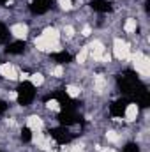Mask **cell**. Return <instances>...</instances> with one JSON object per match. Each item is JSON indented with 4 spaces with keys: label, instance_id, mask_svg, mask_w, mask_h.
<instances>
[{
    "label": "cell",
    "instance_id": "obj_29",
    "mask_svg": "<svg viewBox=\"0 0 150 152\" xmlns=\"http://www.w3.org/2000/svg\"><path fill=\"white\" fill-rule=\"evenodd\" d=\"M69 152H85L83 151V147L81 145H74V147H71V151Z\"/></svg>",
    "mask_w": 150,
    "mask_h": 152
},
{
    "label": "cell",
    "instance_id": "obj_18",
    "mask_svg": "<svg viewBox=\"0 0 150 152\" xmlns=\"http://www.w3.org/2000/svg\"><path fill=\"white\" fill-rule=\"evenodd\" d=\"M60 122L62 124H67V126L69 124H74V115L73 113H62L60 115Z\"/></svg>",
    "mask_w": 150,
    "mask_h": 152
},
{
    "label": "cell",
    "instance_id": "obj_1",
    "mask_svg": "<svg viewBox=\"0 0 150 152\" xmlns=\"http://www.w3.org/2000/svg\"><path fill=\"white\" fill-rule=\"evenodd\" d=\"M16 99H18L20 104H28L34 99V85L32 83H23L16 92Z\"/></svg>",
    "mask_w": 150,
    "mask_h": 152
},
{
    "label": "cell",
    "instance_id": "obj_21",
    "mask_svg": "<svg viewBox=\"0 0 150 152\" xmlns=\"http://www.w3.org/2000/svg\"><path fill=\"white\" fill-rule=\"evenodd\" d=\"M66 94L71 96V97H76V96L79 94V88H78V87H73V85H69V87L66 88Z\"/></svg>",
    "mask_w": 150,
    "mask_h": 152
},
{
    "label": "cell",
    "instance_id": "obj_2",
    "mask_svg": "<svg viewBox=\"0 0 150 152\" xmlns=\"http://www.w3.org/2000/svg\"><path fill=\"white\" fill-rule=\"evenodd\" d=\"M134 69H136L141 76H149V73H150L149 57H145L143 53H136V55H134Z\"/></svg>",
    "mask_w": 150,
    "mask_h": 152
},
{
    "label": "cell",
    "instance_id": "obj_9",
    "mask_svg": "<svg viewBox=\"0 0 150 152\" xmlns=\"http://www.w3.org/2000/svg\"><path fill=\"white\" fill-rule=\"evenodd\" d=\"M5 51H7V53H11V55H20V53H23V51H25V42H23V41L12 42V44H9V46L5 48Z\"/></svg>",
    "mask_w": 150,
    "mask_h": 152
},
{
    "label": "cell",
    "instance_id": "obj_26",
    "mask_svg": "<svg viewBox=\"0 0 150 152\" xmlns=\"http://www.w3.org/2000/svg\"><path fill=\"white\" fill-rule=\"evenodd\" d=\"M95 85H97V90H101L104 85H106V81H104V78H97L95 80Z\"/></svg>",
    "mask_w": 150,
    "mask_h": 152
},
{
    "label": "cell",
    "instance_id": "obj_7",
    "mask_svg": "<svg viewBox=\"0 0 150 152\" xmlns=\"http://www.w3.org/2000/svg\"><path fill=\"white\" fill-rule=\"evenodd\" d=\"M0 75L4 76V78H7V80H16V76H18V73H16V69L11 66V64H0Z\"/></svg>",
    "mask_w": 150,
    "mask_h": 152
},
{
    "label": "cell",
    "instance_id": "obj_33",
    "mask_svg": "<svg viewBox=\"0 0 150 152\" xmlns=\"http://www.w3.org/2000/svg\"><path fill=\"white\" fill-rule=\"evenodd\" d=\"M48 152H60V151H51V149H50V151H48Z\"/></svg>",
    "mask_w": 150,
    "mask_h": 152
},
{
    "label": "cell",
    "instance_id": "obj_25",
    "mask_svg": "<svg viewBox=\"0 0 150 152\" xmlns=\"http://www.w3.org/2000/svg\"><path fill=\"white\" fill-rule=\"evenodd\" d=\"M60 103L57 101V99H51V101H48V108L50 110H60V106H58Z\"/></svg>",
    "mask_w": 150,
    "mask_h": 152
},
{
    "label": "cell",
    "instance_id": "obj_27",
    "mask_svg": "<svg viewBox=\"0 0 150 152\" xmlns=\"http://www.w3.org/2000/svg\"><path fill=\"white\" fill-rule=\"evenodd\" d=\"M53 75H55V76H62V75H64V67H62V66H57V67H55V71H53Z\"/></svg>",
    "mask_w": 150,
    "mask_h": 152
},
{
    "label": "cell",
    "instance_id": "obj_12",
    "mask_svg": "<svg viewBox=\"0 0 150 152\" xmlns=\"http://www.w3.org/2000/svg\"><path fill=\"white\" fill-rule=\"evenodd\" d=\"M41 36L46 39V41L53 42V44H58V39H60L58 32H57V28H46V30H44V32H42Z\"/></svg>",
    "mask_w": 150,
    "mask_h": 152
},
{
    "label": "cell",
    "instance_id": "obj_32",
    "mask_svg": "<svg viewBox=\"0 0 150 152\" xmlns=\"http://www.w3.org/2000/svg\"><path fill=\"white\" fill-rule=\"evenodd\" d=\"M101 152H115V151H111V149H103Z\"/></svg>",
    "mask_w": 150,
    "mask_h": 152
},
{
    "label": "cell",
    "instance_id": "obj_31",
    "mask_svg": "<svg viewBox=\"0 0 150 152\" xmlns=\"http://www.w3.org/2000/svg\"><path fill=\"white\" fill-rule=\"evenodd\" d=\"M88 34H90V28H88V27H85V28H83V36H88Z\"/></svg>",
    "mask_w": 150,
    "mask_h": 152
},
{
    "label": "cell",
    "instance_id": "obj_13",
    "mask_svg": "<svg viewBox=\"0 0 150 152\" xmlns=\"http://www.w3.org/2000/svg\"><path fill=\"white\" fill-rule=\"evenodd\" d=\"M92 9L94 11H99V12H108L111 7H110V4L106 0H94L92 2Z\"/></svg>",
    "mask_w": 150,
    "mask_h": 152
},
{
    "label": "cell",
    "instance_id": "obj_28",
    "mask_svg": "<svg viewBox=\"0 0 150 152\" xmlns=\"http://www.w3.org/2000/svg\"><path fill=\"white\" fill-rule=\"evenodd\" d=\"M124 152H138V149H136V145H127L124 149Z\"/></svg>",
    "mask_w": 150,
    "mask_h": 152
},
{
    "label": "cell",
    "instance_id": "obj_20",
    "mask_svg": "<svg viewBox=\"0 0 150 152\" xmlns=\"http://www.w3.org/2000/svg\"><path fill=\"white\" fill-rule=\"evenodd\" d=\"M21 140H25V142H30V140H32V129L25 127V129L21 131Z\"/></svg>",
    "mask_w": 150,
    "mask_h": 152
},
{
    "label": "cell",
    "instance_id": "obj_15",
    "mask_svg": "<svg viewBox=\"0 0 150 152\" xmlns=\"http://www.w3.org/2000/svg\"><path fill=\"white\" fill-rule=\"evenodd\" d=\"M124 30L125 32H134L136 30V20H133V18H129V20H125V23H124Z\"/></svg>",
    "mask_w": 150,
    "mask_h": 152
},
{
    "label": "cell",
    "instance_id": "obj_10",
    "mask_svg": "<svg viewBox=\"0 0 150 152\" xmlns=\"http://www.w3.org/2000/svg\"><path fill=\"white\" fill-rule=\"evenodd\" d=\"M27 127L32 129L34 133H36V131H41V129H42V120L39 118L37 115H32V117H28V120H27Z\"/></svg>",
    "mask_w": 150,
    "mask_h": 152
},
{
    "label": "cell",
    "instance_id": "obj_24",
    "mask_svg": "<svg viewBox=\"0 0 150 152\" xmlns=\"http://www.w3.org/2000/svg\"><path fill=\"white\" fill-rule=\"evenodd\" d=\"M58 4H60V7L66 9V11L73 7V0H58Z\"/></svg>",
    "mask_w": 150,
    "mask_h": 152
},
{
    "label": "cell",
    "instance_id": "obj_8",
    "mask_svg": "<svg viewBox=\"0 0 150 152\" xmlns=\"http://www.w3.org/2000/svg\"><path fill=\"white\" fill-rule=\"evenodd\" d=\"M124 115H125V118H127L129 122L136 120V117H138V104H136V103L127 104V106H125V110H124Z\"/></svg>",
    "mask_w": 150,
    "mask_h": 152
},
{
    "label": "cell",
    "instance_id": "obj_23",
    "mask_svg": "<svg viewBox=\"0 0 150 152\" xmlns=\"http://www.w3.org/2000/svg\"><path fill=\"white\" fill-rule=\"evenodd\" d=\"M106 138H108L110 142H113V143H117V142L120 140V136H118L115 131H108V133H106Z\"/></svg>",
    "mask_w": 150,
    "mask_h": 152
},
{
    "label": "cell",
    "instance_id": "obj_30",
    "mask_svg": "<svg viewBox=\"0 0 150 152\" xmlns=\"http://www.w3.org/2000/svg\"><path fill=\"white\" fill-rule=\"evenodd\" d=\"M64 32H66L67 36H73V34H74V28H73V27H66V28H64Z\"/></svg>",
    "mask_w": 150,
    "mask_h": 152
},
{
    "label": "cell",
    "instance_id": "obj_5",
    "mask_svg": "<svg viewBox=\"0 0 150 152\" xmlns=\"http://www.w3.org/2000/svg\"><path fill=\"white\" fill-rule=\"evenodd\" d=\"M11 34L16 39L23 41V39L27 37V34H28V28H27V25H23V23H16V25L11 27Z\"/></svg>",
    "mask_w": 150,
    "mask_h": 152
},
{
    "label": "cell",
    "instance_id": "obj_22",
    "mask_svg": "<svg viewBox=\"0 0 150 152\" xmlns=\"http://www.w3.org/2000/svg\"><path fill=\"white\" fill-rule=\"evenodd\" d=\"M7 37H9V32H7V28L0 23V42H5Z\"/></svg>",
    "mask_w": 150,
    "mask_h": 152
},
{
    "label": "cell",
    "instance_id": "obj_3",
    "mask_svg": "<svg viewBox=\"0 0 150 152\" xmlns=\"http://www.w3.org/2000/svg\"><path fill=\"white\" fill-rule=\"evenodd\" d=\"M113 53H115V57L118 60L127 58L129 57V44L125 41H122V39H115V42H113Z\"/></svg>",
    "mask_w": 150,
    "mask_h": 152
},
{
    "label": "cell",
    "instance_id": "obj_14",
    "mask_svg": "<svg viewBox=\"0 0 150 152\" xmlns=\"http://www.w3.org/2000/svg\"><path fill=\"white\" fill-rule=\"evenodd\" d=\"M53 138L58 142V143H66V142H69V134H67V131H64V129H57V131H53Z\"/></svg>",
    "mask_w": 150,
    "mask_h": 152
},
{
    "label": "cell",
    "instance_id": "obj_11",
    "mask_svg": "<svg viewBox=\"0 0 150 152\" xmlns=\"http://www.w3.org/2000/svg\"><path fill=\"white\" fill-rule=\"evenodd\" d=\"M48 7H50V0H34V2H32V11L37 12V14L46 12Z\"/></svg>",
    "mask_w": 150,
    "mask_h": 152
},
{
    "label": "cell",
    "instance_id": "obj_16",
    "mask_svg": "<svg viewBox=\"0 0 150 152\" xmlns=\"http://www.w3.org/2000/svg\"><path fill=\"white\" fill-rule=\"evenodd\" d=\"M53 57H55V60H57V62H60V64L69 62V58H71L66 51H55V55H53Z\"/></svg>",
    "mask_w": 150,
    "mask_h": 152
},
{
    "label": "cell",
    "instance_id": "obj_17",
    "mask_svg": "<svg viewBox=\"0 0 150 152\" xmlns=\"http://www.w3.org/2000/svg\"><path fill=\"white\" fill-rule=\"evenodd\" d=\"M42 81H44L42 75H39V73H34V75H30V83H32L34 87H39V85H42Z\"/></svg>",
    "mask_w": 150,
    "mask_h": 152
},
{
    "label": "cell",
    "instance_id": "obj_19",
    "mask_svg": "<svg viewBox=\"0 0 150 152\" xmlns=\"http://www.w3.org/2000/svg\"><path fill=\"white\" fill-rule=\"evenodd\" d=\"M87 57H88V48H83L79 53H78V57H76V60L79 62V64H83L85 60H87Z\"/></svg>",
    "mask_w": 150,
    "mask_h": 152
},
{
    "label": "cell",
    "instance_id": "obj_4",
    "mask_svg": "<svg viewBox=\"0 0 150 152\" xmlns=\"http://www.w3.org/2000/svg\"><path fill=\"white\" fill-rule=\"evenodd\" d=\"M34 143L37 145L39 149H42V151H50L51 149V138L46 136L42 131H36L34 133Z\"/></svg>",
    "mask_w": 150,
    "mask_h": 152
},
{
    "label": "cell",
    "instance_id": "obj_6",
    "mask_svg": "<svg viewBox=\"0 0 150 152\" xmlns=\"http://www.w3.org/2000/svg\"><path fill=\"white\" fill-rule=\"evenodd\" d=\"M88 55H92L95 60H101V57L104 55V46H103V42L94 41L92 46H90V50H88Z\"/></svg>",
    "mask_w": 150,
    "mask_h": 152
}]
</instances>
